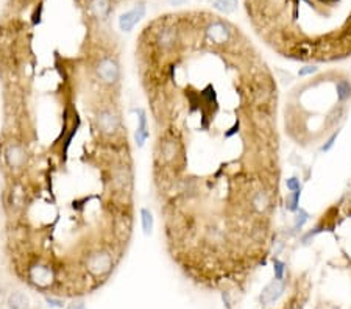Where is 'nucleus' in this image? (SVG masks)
<instances>
[{
  "instance_id": "obj_15",
  "label": "nucleus",
  "mask_w": 351,
  "mask_h": 309,
  "mask_svg": "<svg viewBox=\"0 0 351 309\" xmlns=\"http://www.w3.org/2000/svg\"><path fill=\"white\" fill-rule=\"evenodd\" d=\"M300 195H301V189L293 191V192L287 197V209H289V211H297V209H298Z\"/></svg>"
},
{
  "instance_id": "obj_21",
  "label": "nucleus",
  "mask_w": 351,
  "mask_h": 309,
  "mask_svg": "<svg viewBox=\"0 0 351 309\" xmlns=\"http://www.w3.org/2000/svg\"><path fill=\"white\" fill-rule=\"evenodd\" d=\"M47 303L50 304V306H55V307H61L63 306V301L61 300H55V298H47Z\"/></svg>"
},
{
  "instance_id": "obj_19",
  "label": "nucleus",
  "mask_w": 351,
  "mask_h": 309,
  "mask_svg": "<svg viewBox=\"0 0 351 309\" xmlns=\"http://www.w3.org/2000/svg\"><path fill=\"white\" fill-rule=\"evenodd\" d=\"M337 135H339V131L337 133H334V135H332L329 139H328V142L323 145V147H322V152H328L331 147H332V145H334V142H336V139H337Z\"/></svg>"
},
{
  "instance_id": "obj_22",
  "label": "nucleus",
  "mask_w": 351,
  "mask_h": 309,
  "mask_svg": "<svg viewBox=\"0 0 351 309\" xmlns=\"http://www.w3.org/2000/svg\"><path fill=\"white\" fill-rule=\"evenodd\" d=\"M67 309H86V307H84V303H83V301H77V303L69 304Z\"/></svg>"
},
{
  "instance_id": "obj_5",
  "label": "nucleus",
  "mask_w": 351,
  "mask_h": 309,
  "mask_svg": "<svg viewBox=\"0 0 351 309\" xmlns=\"http://www.w3.org/2000/svg\"><path fill=\"white\" fill-rule=\"evenodd\" d=\"M144 16H145V5L138 4L133 10L123 13L119 17V28L122 31H131L135 28V25L142 19Z\"/></svg>"
},
{
  "instance_id": "obj_4",
  "label": "nucleus",
  "mask_w": 351,
  "mask_h": 309,
  "mask_svg": "<svg viewBox=\"0 0 351 309\" xmlns=\"http://www.w3.org/2000/svg\"><path fill=\"white\" fill-rule=\"evenodd\" d=\"M205 33H206V38H208L211 42L217 44V46L228 42L230 38H231V33H230L228 25L224 24V22H220V21L211 22V24L206 27Z\"/></svg>"
},
{
  "instance_id": "obj_10",
  "label": "nucleus",
  "mask_w": 351,
  "mask_h": 309,
  "mask_svg": "<svg viewBox=\"0 0 351 309\" xmlns=\"http://www.w3.org/2000/svg\"><path fill=\"white\" fill-rule=\"evenodd\" d=\"M28 297L24 292L16 290L8 297V307L10 309H28Z\"/></svg>"
},
{
  "instance_id": "obj_9",
  "label": "nucleus",
  "mask_w": 351,
  "mask_h": 309,
  "mask_svg": "<svg viewBox=\"0 0 351 309\" xmlns=\"http://www.w3.org/2000/svg\"><path fill=\"white\" fill-rule=\"evenodd\" d=\"M136 114H138V130H136V135H135V139H136V144L139 145V147H142V145L145 144L147 138H149V123H147V116H145V111L144 110H136Z\"/></svg>"
},
{
  "instance_id": "obj_25",
  "label": "nucleus",
  "mask_w": 351,
  "mask_h": 309,
  "mask_svg": "<svg viewBox=\"0 0 351 309\" xmlns=\"http://www.w3.org/2000/svg\"><path fill=\"white\" fill-rule=\"evenodd\" d=\"M334 309H336V307H334Z\"/></svg>"
},
{
  "instance_id": "obj_13",
  "label": "nucleus",
  "mask_w": 351,
  "mask_h": 309,
  "mask_svg": "<svg viewBox=\"0 0 351 309\" xmlns=\"http://www.w3.org/2000/svg\"><path fill=\"white\" fill-rule=\"evenodd\" d=\"M214 7H215V10H218L220 13L230 14V13L236 11V8H237V0H215Z\"/></svg>"
},
{
  "instance_id": "obj_12",
  "label": "nucleus",
  "mask_w": 351,
  "mask_h": 309,
  "mask_svg": "<svg viewBox=\"0 0 351 309\" xmlns=\"http://www.w3.org/2000/svg\"><path fill=\"white\" fill-rule=\"evenodd\" d=\"M141 220H142L144 233L147 236L152 234V231H153V214H152V211L147 209V208H142L141 209Z\"/></svg>"
},
{
  "instance_id": "obj_24",
  "label": "nucleus",
  "mask_w": 351,
  "mask_h": 309,
  "mask_svg": "<svg viewBox=\"0 0 351 309\" xmlns=\"http://www.w3.org/2000/svg\"><path fill=\"white\" fill-rule=\"evenodd\" d=\"M0 298H2V287H0Z\"/></svg>"
},
{
  "instance_id": "obj_2",
  "label": "nucleus",
  "mask_w": 351,
  "mask_h": 309,
  "mask_svg": "<svg viewBox=\"0 0 351 309\" xmlns=\"http://www.w3.org/2000/svg\"><path fill=\"white\" fill-rule=\"evenodd\" d=\"M97 75L105 84H114L119 81L120 77V67L116 60L113 58H103L99 61L97 67Z\"/></svg>"
},
{
  "instance_id": "obj_18",
  "label": "nucleus",
  "mask_w": 351,
  "mask_h": 309,
  "mask_svg": "<svg viewBox=\"0 0 351 309\" xmlns=\"http://www.w3.org/2000/svg\"><path fill=\"white\" fill-rule=\"evenodd\" d=\"M286 186H287V189L289 191H298V189H301L300 188V180L298 178H295V176H292V178H289L287 181H286Z\"/></svg>"
},
{
  "instance_id": "obj_23",
  "label": "nucleus",
  "mask_w": 351,
  "mask_h": 309,
  "mask_svg": "<svg viewBox=\"0 0 351 309\" xmlns=\"http://www.w3.org/2000/svg\"><path fill=\"white\" fill-rule=\"evenodd\" d=\"M169 2H170V5H183L186 0H169Z\"/></svg>"
},
{
  "instance_id": "obj_16",
  "label": "nucleus",
  "mask_w": 351,
  "mask_h": 309,
  "mask_svg": "<svg viewBox=\"0 0 351 309\" xmlns=\"http://www.w3.org/2000/svg\"><path fill=\"white\" fill-rule=\"evenodd\" d=\"M295 212H297V215H295V230H298V228H301L308 222L309 214L304 209H297Z\"/></svg>"
},
{
  "instance_id": "obj_20",
  "label": "nucleus",
  "mask_w": 351,
  "mask_h": 309,
  "mask_svg": "<svg viewBox=\"0 0 351 309\" xmlns=\"http://www.w3.org/2000/svg\"><path fill=\"white\" fill-rule=\"evenodd\" d=\"M314 72H317V67H314V66H306V67L300 69L298 75H300V77H304V75H311V74H314Z\"/></svg>"
},
{
  "instance_id": "obj_3",
  "label": "nucleus",
  "mask_w": 351,
  "mask_h": 309,
  "mask_svg": "<svg viewBox=\"0 0 351 309\" xmlns=\"http://www.w3.org/2000/svg\"><path fill=\"white\" fill-rule=\"evenodd\" d=\"M5 162L11 169H21L27 162V152L21 144H10L5 149Z\"/></svg>"
},
{
  "instance_id": "obj_7",
  "label": "nucleus",
  "mask_w": 351,
  "mask_h": 309,
  "mask_svg": "<svg viewBox=\"0 0 351 309\" xmlns=\"http://www.w3.org/2000/svg\"><path fill=\"white\" fill-rule=\"evenodd\" d=\"M30 278L36 286L47 287L53 280V274L47 266H34L30 269Z\"/></svg>"
},
{
  "instance_id": "obj_14",
  "label": "nucleus",
  "mask_w": 351,
  "mask_h": 309,
  "mask_svg": "<svg viewBox=\"0 0 351 309\" xmlns=\"http://www.w3.org/2000/svg\"><path fill=\"white\" fill-rule=\"evenodd\" d=\"M337 99L339 102H345L351 96V84L346 80H339L337 81Z\"/></svg>"
},
{
  "instance_id": "obj_1",
  "label": "nucleus",
  "mask_w": 351,
  "mask_h": 309,
  "mask_svg": "<svg viewBox=\"0 0 351 309\" xmlns=\"http://www.w3.org/2000/svg\"><path fill=\"white\" fill-rule=\"evenodd\" d=\"M113 256L108 251H94L87 256L86 267L94 277H103L113 270Z\"/></svg>"
},
{
  "instance_id": "obj_11",
  "label": "nucleus",
  "mask_w": 351,
  "mask_h": 309,
  "mask_svg": "<svg viewBox=\"0 0 351 309\" xmlns=\"http://www.w3.org/2000/svg\"><path fill=\"white\" fill-rule=\"evenodd\" d=\"M109 8H111L109 0H92V4H91L92 13H94L97 17H102V19H105V17L108 16Z\"/></svg>"
},
{
  "instance_id": "obj_17",
  "label": "nucleus",
  "mask_w": 351,
  "mask_h": 309,
  "mask_svg": "<svg viewBox=\"0 0 351 309\" xmlns=\"http://www.w3.org/2000/svg\"><path fill=\"white\" fill-rule=\"evenodd\" d=\"M284 262H281L280 259H273V270H275V278L276 280H283L284 277Z\"/></svg>"
},
{
  "instance_id": "obj_6",
  "label": "nucleus",
  "mask_w": 351,
  "mask_h": 309,
  "mask_svg": "<svg viewBox=\"0 0 351 309\" xmlns=\"http://www.w3.org/2000/svg\"><path fill=\"white\" fill-rule=\"evenodd\" d=\"M97 125L102 133L105 135H114L119 130L120 120L117 117V114H114L113 111H102L97 117Z\"/></svg>"
},
{
  "instance_id": "obj_8",
  "label": "nucleus",
  "mask_w": 351,
  "mask_h": 309,
  "mask_svg": "<svg viewBox=\"0 0 351 309\" xmlns=\"http://www.w3.org/2000/svg\"><path fill=\"white\" fill-rule=\"evenodd\" d=\"M284 292V284L281 280H273L269 286H266V289L262 290L261 294V301L264 304H272L278 300Z\"/></svg>"
}]
</instances>
